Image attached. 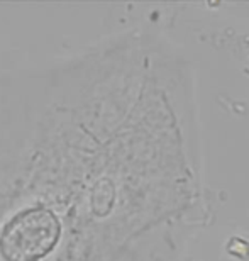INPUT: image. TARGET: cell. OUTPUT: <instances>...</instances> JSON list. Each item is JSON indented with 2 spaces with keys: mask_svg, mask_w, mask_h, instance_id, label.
<instances>
[{
  "mask_svg": "<svg viewBox=\"0 0 249 261\" xmlns=\"http://www.w3.org/2000/svg\"><path fill=\"white\" fill-rule=\"evenodd\" d=\"M61 226L53 211L36 205L10 219L0 234V253L7 261H39L53 251Z\"/></svg>",
  "mask_w": 249,
  "mask_h": 261,
  "instance_id": "6da1fadb",
  "label": "cell"
}]
</instances>
